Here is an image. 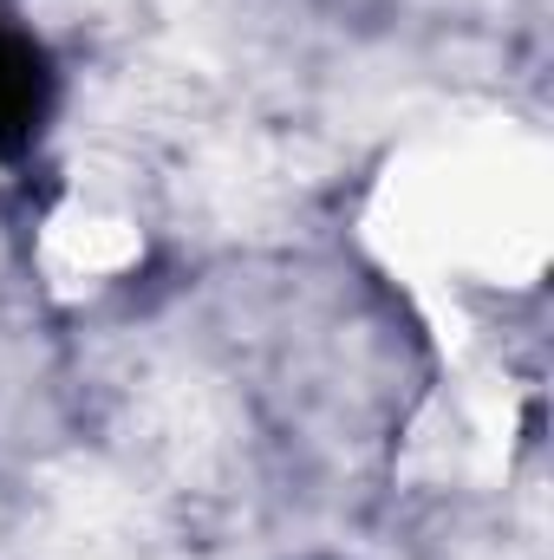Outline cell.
I'll use <instances>...</instances> for the list:
<instances>
[{"instance_id":"1","label":"cell","mask_w":554,"mask_h":560,"mask_svg":"<svg viewBox=\"0 0 554 560\" xmlns=\"http://www.w3.org/2000/svg\"><path fill=\"white\" fill-rule=\"evenodd\" d=\"M59 105V79H53V59L33 33H20L13 20H0V163L26 156L46 118Z\"/></svg>"}]
</instances>
